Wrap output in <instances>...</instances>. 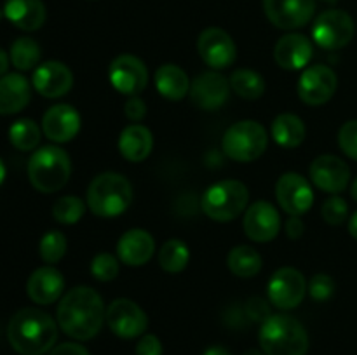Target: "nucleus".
<instances>
[{
  "mask_svg": "<svg viewBox=\"0 0 357 355\" xmlns=\"http://www.w3.org/2000/svg\"><path fill=\"white\" fill-rule=\"evenodd\" d=\"M40 45L30 37H20L13 42L10 45L9 58L10 63L16 66L21 72H28V70L35 68L40 61Z\"/></svg>",
  "mask_w": 357,
  "mask_h": 355,
  "instance_id": "7c9ffc66",
  "label": "nucleus"
},
{
  "mask_svg": "<svg viewBox=\"0 0 357 355\" xmlns=\"http://www.w3.org/2000/svg\"><path fill=\"white\" fill-rule=\"evenodd\" d=\"M124 113H126V117L132 122L143 120V117L146 115L145 101H143L139 96H129V100L126 101Z\"/></svg>",
  "mask_w": 357,
  "mask_h": 355,
  "instance_id": "79ce46f5",
  "label": "nucleus"
},
{
  "mask_svg": "<svg viewBox=\"0 0 357 355\" xmlns=\"http://www.w3.org/2000/svg\"><path fill=\"white\" fill-rule=\"evenodd\" d=\"M2 14H3V10H0V19H2Z\"/></svg>",
  "mask_w": 357,
  "mask_h": 355,
  "instance_id": "864d4df0",
  "label": "nucleus"
},
{
  "mask_svg": "<svg viewBox=\"0 0 357 355\" xmlns=\"http://www.w3.org/2000/svg\"><path fill=\"white\" fill-rule=\"evenodd\" d=\"M108 77L115 89L126 96H138L149 84L145 63L132 54H121L112 61Z\"/></svg>",
  "mask_w": 357,
  "mask_h": 355,
  "instance_id": "f8f14e48",
  "label": "nucleus"
},
{
  "mask_svg": "<svg viewBox=\"0 0 357 355\" xmlns=\"http://www.w3.org/2000/svg\"><path fill=\"white\" fill-rule=\"evenodd\" d=\"M31 82L44 97H61L72 89L73 73L65 63L45 61L35 68Z\"/></svg>",
  "mask_w": 357,
  "mask_h": 355,
  "instance_id": "aec40b11",
  "label": "nucleus"
},
{
  "mask_svg": "<svg viewBox=\"0 0 357 355\" xmlns=\"http://www.w3.org/2000/svg\"><path fill=\"white\" fill-rule=\"evenodd\" d=\"M72 174L70 155L59 146H42L30 157L28 162V178L35 190L42 194L58 191L68 183Z\"/></svg>",
  "mask_w": 357,
  "mask_h": 355,
  "instance_id": "39448f33",
  "label": "nucleus"
},
{
  "mask_svg": "<svg viewBox=\"0 0 357 355\" xmlns=\"http://www.w3.org/2000/svg\"><path fill=\"white\" fill-rule=\"evenodd\" d=\"M246 315L250 317L251 320H255V322L264 324L272 313H271V308H268L267 301L258 298V296H255V298H251L250 301L246 303Z\"/></svg>",
  "mask_w": 357,
  "mask_h": 355,
  "instance_id": "ea45409f",
  "label": "nucleus"
},
{
  "mask_svg": "<svg viewBox=\"0 0 357 355\" xmlns=\"http://www.w3.org/2000/svg\"><path fill=\"white\" fill-rule=\"evenodd\" d=\"M3 16L23 31H35L45 23V6L42 0H6Z\"/></svg>",
  "mask_w": 357,
  "mask_h": 355,
  "instance_id": "b1692460",
  "label": "nucleus"
},
{
  "mask_svg": "<svg viewBox=\"0 0 357 355\" xmlns=\"http://www.w3.org/2000/svg\"><path fill=\"white\" fill-rule=\"evenodd\" d=\"M303 232H305V225H303L302 218L300 216H289V219L286 221V233H288L289 239H300Z\"/></svg>",
  "mask_w": 357,
  "mask_h": 355,
  "instance_id": "c03bdc74",
  "label": "nucleus"
},
{
  "mask_svg": "<svg viewBox=\"0 0 357 355\" xmlns=\"http://www.w3.org/2000/svg\"><path fill=\"white\" fill-rule=\"evenodd\" d=\"M250 191L243 181L225 180L209 187L202 195V211L213 221L227 223L236 219L246 209Z\"/></svg>",
  "mask_w": 357,
  "mask_h": 355,
  "instance_id": "423d86ee",
  "label": "nucleus"
},
{
  "mask_svg": "<svg viewBox=\"0 0 357 355\" xmlns=\"http://www.w3.org/2000/svg\"><path fill=\"white\" fill-rule=\"evenodd\" d=\"M155 87L166 100L180 101L190 93V80L180 66L167 63L157 68Z\"/></svg>",
  "mask_w": 357,
  "mask_h": 355,
  "instance_id": "bb28decb",
  "label": "nucleus"
},
{
  "mask_svg": "<svg viewBox=\"0 0 357 355\" xmlns=\"http://www.w3.org/2000/svg\"><path fill=\"white\" fill-rule=\"evenodd\" d=\"M275 198L289 216H302L312 207L314 191L302 174L286 173L275 183Z\"/></svg>",
  "mask_w": 357,
  "mask_h": 355,
  "instance_id": "9b49d317",
  "label": "nucleus"
},
{
  "mask_svg": "<svg viewBox=\"0 0 357 355\" xmlns=\"http://www.w3.org/2000/svg\"><path fill=\"white\" fill-rule=\"evenodd\" d=\"M307 129L295 113H281L272 122V138L282 148H296L305 141Z\"/></svg>",
  "mask_w": 357,
  "mask_h": 355,
  "instance_id": "cd10ccee",
  "label": "nucleus"
},
{
  "mask_svg": "<svg viewBox=\"0 0 357 355\" xmlns=\"http://www.w3.org/2000/svg\"><path fill=\"white\" fill-rule=\"evenodd\" d=\"M136 355H162V343L155 334H145L136 345Z\"/></svg>",
  "mask_w": 357,
  "mask_h": 355,
  "instance_id": "a19ab883",
  "label": "nucleus"
},
{
  "mask_svg": "<svg viewBox=\"0 0 357 355\" xmlns=\"http://www.w3.org/2000/svg\"><path fill=\"white\" fill-rule=\"evenodd\" d=\"M65 289V278L54 267H40L30 275L26 282V292L37 305H51L58 301Z\"/></svg>",
  "mask_w": 357,
  "mask_h": 355,
  "instance_id": "412c9836",
  "label": "nucleus"
},
{
  "mask_svg": "<svg viewBox=\"0 0 357 355\" xmlns=\"http://www.w3.org/2000/svg\"><path fill=\"white\" fill-rule=\"evenodd\" d=\"M7 338L20 355H44L54 348L58 326L49 313L38 308H21L10 317Z\"/></svg>",
  "mask_w": 357,
  "mask_h": 355,
  "instance_id": "f03ea898",
  "label": "nucleus"
},
{
  "mask_svg": "<svg viewBox=\"0 0 357 355\" xmlns=\"http://www.w3.org/2000/svg\"><path fill=\"white\" fill-rule=\"evenodd\" d=\"M351 195H352V198H354V200L357 202V178H356V181L352 183V187H351Z\"/></svg>",
  "mask_w": 357,
  "mask_h": 355,
  "instance_id": "8fccbe9b",
  "label": "nucleus"
},
{
  "mask_svg": "<svg viewBox=\"0 0 357 355\" xmlns=\"http://www.w3.org/2000/svg\"><path fill=\"white\" fill-rule=\"evenodd\" d=\"M230 82L218 72H204L190 86V97L202 110H218L227 103Z\"/></svg>",
  "mask_w": 357,
  "mask_h": 355,
  "instance_id": "a211bd4d",
  "label": "nucleus"
},
{
  "mask_svg": "<svg viewBox=\"0 0 357 355\" xmlns=\"http://www.w3.org/2000/svg\"><path fill=\"white\" fill-rule=\"evenodd\" d=\"M227 263H229L230 271H232L234 275H237V277L241 278H250L255 277V275L261 270L264 261H261V256L253 249V247L237 246L229 253Z\"/></svg>",
  "mask_w": 357,
  "mask_h": 355,
  "instance_id": "c85d7f7f",
  "label": "nucleus"
},
{
  "mask_svg": "<svg viewBox=\"0 0 357 355\" xmlns=\"http://www.w3.org/2000/svg\"><path fill=\"white\" fill-rule=\"evenodd\" d=\"M9 59L10 58L7 56V52L0 47V77L7 73V68H9Z\"/></svg>",
  "mask_w": 357,
  "mask_h": 355,
  "instance_id": "a18cd8bd",
  "label": "nucleus"
},
{
  "mask_svg": "<svg viewBox=\"0 0 357 355\" xmlns=\"http://www.w3.org/2000/svg\"><path fill=\"white\" fill-rule=\"evenodd\" d=\"M155 251V240L146 230L132 228L126 232L117 242L119 260L129 267H142L149 263Z\"/></svg>",
  "mask_w": 357,
  "mask_h": 355,
  "instance_id": "4be33fe9",
  "label": "nucleus"
},
{
  "mask_svg": "<svg viewBox=\"0 0 357 355\" xmlns=\"http://www.w3.org/2000/svg\"><path fill=\"white\" fill-rule=\"evenodd\" d=\"M244 233L255 242H268L275 239L281 228V216L271 202L258 200L244 214Z\"/></svg>",
  "mask_w": 357,
  "mask_h": 355,
  "instance_id": "dca6fc26",
  "label": "nucleus"
},
{
  "mask_svg": "<svg viewBox=\"0 0 357 355\" xmlns=\"http://www.w3.org/2000/svg\"><path fill=\"white\" fill-rule=\"evenodd\" d=\"M258 340L265 355H305L309 350L305 327L286 313L268 317L261 324Z\"/></svg>",
  "mask_w": 357,
  "mask_h": 355,
  "instance_id": "7ed1b4c3",
  "label": "nucleus"
},
{
  "mask_svg": "<svg viewBox=\"0 0 357 355\" xmlns=\"http://www.w3.org/2000/svg\"><path fill=\"white\" fill-rule=\"evenodd\" d=\"M188 260H190V251L183 240L171 239L160 247L159 263L167 274H180L188 265Z\"/></svg>",
  "mask_w": 357,
  "mask_h": 355,
  "instance_id": "2f4dec72",
  "label": "nucleus"
},
{
  "mask_svg": "<svg viewBox=\"0 0 357 355\" xmlns=\"http://www.w3.org/2000/svg\"><path fill=\"white\" fill-rule=\"evenodd\" d=\"M30 82L21 73L0 77V115H14L30 103Z\"/></svg>",
  "mask_w": 357,
  "mask_h": 355,
  "instance_id": "393cba45",
  "label": "nucleus"
},
{
  "mask_svg": "<svg viewBox=\"0 0 357 355\" xmlns=\"http://www.w3.org/2000/svg\"><path fill=\"white\" fill-rule=\"evenodd\" d=\"M338 145L345 155L357 160V120H349L342 125L338 132Z\"/></svg>",
  "mask_w": 357,
  "mask_h": 355,
  "instance_id": "4c0bfd02",
  "label": "nucleus"
},
{
  "mask_svg": "<svg viewBox=\"0 0 357 355\" xmlns=\"http://www.w3.org/2000/svg\"><path fill=\"white\" fill-rule=\"evenodd\" d=\"M230 89L243 100H258L265 93V79L255 70L241 68L230 75Z\"/></svg>",
  "mask_w": 357,
  "mask_h": 355,
  "instance_id": "c756f323",
  "label": "nucleus"
},
{
  "mask_svg": "<svg viewBox=\"0 0 357 355\" xmlns=\"http://www.w3.org/2000/svg\"><path fill=\"white\" fill-rule=\"evenodd\" d=\"M309 292L316 301H326L335 292V281L328 274L314 275L309 284Z\"/></svg>",
  "mask_w": 357,
  "mask_h": 355,
  "instance_id": "58836bf2",
  "label": "nucleus"
},
{
  "mask_svg": "<svg viewBox=\"0 0 357 355\" xmlns=\"http://www.w3.org/2000/svg\"><path fill=\"white\" fill-rule=\"evenodd\" d=\"M84 211H86V204L73 195H65L52 205V216L56 221L63 225H75L84 216Z\"/></svg>",
  "mask_w": 357,
  "mask_h": 355,
  "instance_id": "72a5a7b5",
  "label": "nucleus"
},
{
  "mask_svg": "<svg viewBox=\"0 0 357 355\" xmlns=\"http://www.w3.org/2000/svg\"><path fill=\"white\" fill-rule=\"evenodd\" d=\"M3 180H6V166H3L2 159H0V184L3 183Z\"/></svg>",
  "mask_w": 357,
  "mask_h": 355,
  "instance_id": "09e8293b",
  "label": "nucleus"
},
{
  "mask_svg": "<svg viewBox=\"0 0 357 355\" xmlns=\"http://www.w3.org/2000/svg\"><path fill=\"white\" fill-rule=\"evenodd\" d=\"M310 178L317 188L326 194H340L347 188L351 169L337 155H321L310 164Z\"/></svg>",
  "mask_w": 357,
  "mask_h": 355,
  "instance_id": "f3484780",
  "label": "nucleus"
},
{
  "mask_svg": "<svg viewBox=\"0 0 357 355\" xmlns=\"http://www.w3.org/2000/svg\"><path fill=\"white\" fill-rule=\"evenodd\" d=\"M312 37L319 47L337 51L345 47L354 37V21L345 10H324L314 21Z\"/></svg>",
  "mask_w": 357,
  "mask_h": 355,
  "instance_id": "6e6552de",
  "label": "nucleus"
},
{
  "mask_svg": "<svg viewBox=\"0 0 357 355\" xmlns=\"http://www.w3.org/2000/svg\"><path fill=\"white\" fill-rule=\"evenodd\" d=\"M199 54L202 61L215 70L229 68L236 63L237 47L229 33L222 28H206L197 40Z\"/></svg>",
  "mask_w": 357,
  "mask_h": 355,
  "instance_id": "ddd939ff",
  "label": "nucleus"
},
{
  "mask_svg": "<svg viewBox=\"0 0 357 355\" xmlns=\"http://www.w3.org/2000/svg\"><path fill=\"white\" fill-rule=\"evenodd\" d=\"M132 202V187L119 173H103L87 188V205L100 218H115L128 211Z\"/></svg>",
  "mask_w": 357,
  "mask_h": 355,
  "instance_id": "20e7f679",
  "label": "nucleus"
},
{
  "mask_svg": "<svg viewBox=\"0 0 357 355\" xmlns=\"http://www.w3.org/2000/svg\"><path fill=\"white\" fill-rule=\"evenodd\" d=\"M268 136L257 120H241L230 125L222 139V148L236 162H253L267 150Z\"/></svg>",
  "mask_w": 357,
  "mask_h": 355,
  "instance_id": "0eeeda50",
  "label": "nucleus"
},
{
  "mask_svg": "<svg viewBox=\"0 0 357 355\" xmlns=\"http://www.w3.org/2000/svg\"><path fill=\"white\" fill-rule=\"evenodd\" d=\"M349 232H351V235L357 240V211L351 216V219H349Z\"/></svg>",
  "mask_w": 357,
  "mask_h": 355,
  "instance_id": "de8ad7c7",
  "label": "nucleus"
},
{
  "mask_svg": "<svg viewBox=\"0 0 357 355\" xmlns=\"http://www.w3.org/2000/svg\"><path fill=\"white\" fill-rule=\"evenodd\" d=\"M309 291L302 271L293 267H282L268 281L267 294L272 305L281 310L296 308Z\"/></svg>",
  "mask_w": 357,
  "mask_h": 355,
  "instance_id": "1a4fd4ad",
  "label": "nucleus"
},
{
  "mask_svg": "<svg viewBox=\"0 0 357 355\" xmlns=\"http://www.w3.org/2000/svg\"><path fill=\"white\" fill-rule=\"evenodd\" d=\"M49 355H89V352L79 343H61L52 348Z\"/></svg>",
  "mask_w": 357,
  "mask_h": 355,
  "instance_id": "37998d69",
  "label": "nucleus"
},
{
  "mask_svg": "<svg viewBox=\"0 0 357 355\" xmlns=\"http://www.w3.org/2000/svg\"><path fill=\"white\" fill-rule=\"evenodd\" d=\"M312 44L302 33H288L278 40L274 59L284 70H302L312 58Z\"/></svg>",
  "mask_w": 357,
  "mask_h": 355,
  "instance_id": "5701e85b",
  "label": "nucleus"
},
{
  "mask_svg": "<svg viewBox=\"0 0 357 355\" xmlns=\"http://www.w3.org/2000/svg\"><path fill=\"white\" fill-rule=\"evenodd\" d=\"M202 355H230V352L223 347H211L208 348Z\"/></svg>",
  "mask_w": 357,
  "mask_h": 355,
  "instance_id": "49530a36",
  "label": "nucleus"
},
{
  "mask_svg": "<svg viewBox=\"0 0 357 355\" xmlns=\"http://www.w3.org/2000/svg\"><path fill=\"white\" fill-rule=\"evenodd\" d=\"M323 2H328V3H333V2H337V0H323Z\"/></svg>",
  "mask_w": 357,
  "mask_h": 355,
  "instance_id": "603ef678",
  "label": "nucleus"
},
{
  "mask_svg": "<svg viewBox=\"0 0 357 355\" xmlns=\"http://www.w3.org/2000/svg\"><path fill=\"white\" fill-rule=\"evenodd\" d=\"M66 247H68L66 237L61 232H58V230H51V232H47L40 239L38 253H40V258L45 263L54 265L63 260V256L66 254Z\"/></svg>",
  "mask_w": 357,
  "mask_h": 355,
  "instance_id": "f704fd0d",
  "label": "nucleus"
},
{
  "mask_svg": "<svg viewBox=\"0 0 357 355\" xmlns=\"http://www.w3.org/2000/svg\"><path fill=\"white\" fill-rule=\"evenodd\" d=\"M321 214H323L324 221L328 225H342V223H345V219L349 216V205L344 198L338 197V195H333V197H330L323 204Z\"/></svg>",
  "mask_w": 357,
  "mask_h": 355,
  "instance_id": "e433bc0d",
  "label": "nucleus"
},
{
  "mask_svg": "<svg viewBox=\"0 0 357 355\" xmlns=\"http://www.w3.org/2000/svg\"><path fill=\"white\" fill-rule=\"evenodd\" d=\"M105 320L112 333L124 340L142 336L149 327V317L143 312L142 306L128 298H119L112 301L107 308Z\"/></svg>",
  "mask_w": 357,
  "mask_h": 355,
  "instance_id": "9d476101",
  "label": "nucleus"
},
{
  "mask_svg": "<svg viewBox=\"0 0 357 355\" xmlns=\"http://www.w3.org/2000/svg\"><path fill=\"white\" fill-rule=\"evenodd\" d=\"M9 141L21 152H31L40 143V127L31 118H20L9 127Z\"/></svg>",
  "mask_w": 357,
  "mask_h": 355,
  "instance_id": "473e14b6",
  "label": "nucleus"
},
{
  "mask_svg": "<svg viewBox=\"0 0 357 355\" xmlns=\"http://www.w3.org/2000/svg\"><path fill=\"white\" fill-rule=\"evenodd\" d=\"M264 10L274 26L296 30L314 17L316 0H264Z\"/></svg>",
  "mask_w": 357,
  "mask_h": 355,
  "instance_id": "2eb2a0df",
  "label": "nucleus"
},
{
  "mask_svg": "<svg viewBox=\"0 0 357 355\" xmlns=\"http://www.w3.org/2000/svg\"><path fill=\"white\" fill-rule=\"evenodd\" d=\"M337 90V73L326 65L309 66L298 80L300 100L310 106L328 103Z\"/></svg>",
  "mask_w": 357,
  "mask_h": 355,
  "instance_id": "4468645a",
  "label": "nucleus"
},
{
  "mask_svg": "<svg viewBox=\"0 0 357 355\" xmlns=\"http://www.w3.org/2000/svg\"><path fill=\"white\" fill-rule=\"evenodd\" d=\"M244 355H264V354H261V352H258V350H250V352H246Z\"/></svg>",
  "mask_w": 357,
  "mask_h": 355,
  "instance_id": "3c124183",
  "label": "nucleus"
},
{
  "mask_svg": "<svg viewBox=\"0 0 357 355\" xmlns=\"http://www.w3.org/2000/svg\"><path fill=\"white\" fill-rule=\"evenodd\" d=\"M58 326L65 334L79 341L96 336L107 317L103 299L89 285H79L66 292L58 305Z\"/></svg>",
  "mask_w": 357,
  "mask_h": 355,
  "instance_id": "f257e3e1",
  "label": "nucleus"
},
{
  "mask_svg": "<svg viewBox=\"0 0 357 355\" xmlns=\"http://www.w3.org/2000/svg\"><path fill=\"white\" fill-rule=\"evenodd\" d=\"M153 136L149 127L142 124H131L121 132L119 152L129 162H143L152 153Z\"/></svg>",
  "mask_w": 357,
  "mask_h": 355,
  "instance_id": "a878e982",
  "label": "nucleus"
},
{
  "mask_svg": "<svg viewBox=\"0 0 357 355\" xmlns=\"http://www.w3.org/2000/svg\"><path fill=\"white\" fill-rule=\"evenodd\" d=\"M80 115L72 104H54L42 118V132L54 143H66L80 131Z\"/></svg>",
  "mask_w": 357,
  "mask_h": 355,
  "instance_id": "6ab92c4d",
  "label": "nucleus"
},
{
  "mask_svg": "<svg viewBox=\"0 0 357 355\" xmlns=\"http://www.w3.org/2000/svg\"><path fill=\"white\" fill-rule=\"evenodd\" d=\"M91 274L96 281L110 282L119 275V260L110 253H101L91 261Z\"/></svg>",
  "mask_w": 357,
  "mask_h": 355,
  "instance_id": "c9c22d12",
  "label": "nucleus"
}]
</instances>
